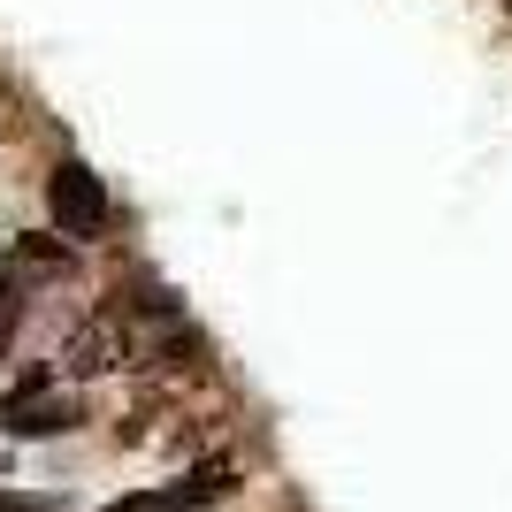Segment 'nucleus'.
<instances>
[{"mask_svg":"<svg viewBox=\"0 0 512 512\" xmlns=\"http://www.w3.org/2000/svg\"><path fill=\"white\" fill-rule=\"evenodd\" d=\"M46 214H54V237H62V245L107 237V184L77 161V153L54 161V176H46Z\"/></svg>","mask_w":512,"mask_h":512,"instance_id":"obj_1","label":"nucleus"},{"mask_svg":"<svg viewBox=\"0 0 512 512\" xmlns=\"http://www.w3.org/2000/svg\"><path fill=\"white\" fill-rule=\"evenodd\" d=\"M85 421V398L77 390H54V367H31L16 390H8V406H0V428L16 436V444H39V436H62V428Z\"/></svg>","mask_w":512,"mask_h":512,"instance_id":"obj_2","label":"nucleus"},{"mask_svg":"<svg viewBox=\"0 0 512 512\" xmlns=\"http://www.w3.org/2000/svg\"><path fill=\"white\" fill-rule=\"evenodd\" d=\"M123 360H130V329H123V314H92V321H77V329H69L62 367H54V375H69V383H92V375H115Z\"/></svg>","mask_w":512,"mask_h":512,"instance_id":"obj_3","label":"nucleus"},{"mask_svg":"<svg viewBox=\"0 0 512 512\" xmlns=\"http://www.w3.org/2000/svg\"><path fill=\"white\" fill-rule=\"evenodd\" d=\"M230 490H237V467H230V459H207V467H192L184 482L153 490V505H161V512H199V505H222Z\"/></svg>","mask_w":512,"mask_h":512,"instance_id":"obj_4","label":"nucleus"},{"mask_svg":"<svg viewBox=\"0 0 512 512\" xmlns=\"http://www.w3.org/2000/svg\"><path fill=\"white\" fill-rule=\"evenodd\" d=\"M505 8H512V0H505Z\"/></svg>","mask_w":512,"mask_h":512,"instance_id":"obj_5","label":"nucleus"}]
</instances>
